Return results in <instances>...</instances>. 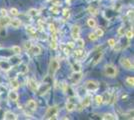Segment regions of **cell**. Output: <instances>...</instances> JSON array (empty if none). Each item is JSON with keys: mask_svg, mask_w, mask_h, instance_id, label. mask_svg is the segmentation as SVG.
Returning a JSON list of instances; mask_svg holds the SVG:
<instances>
[{"mask_svg": "<svg viewBox=\"0 0 134 120\" xmlns=\"http://www.w3.org/2000/svg\"><path fill=\"white\" fill-rule=\"evenodd\" d=\"M50 89V86L49 85H47L46 86V88H44V87H42L41 89H39V92H40V94H43V93H45V91H47V90Z\"/></svg>", "mask_w": 134, "mask_h": 120, "instance_id": "40", "label": "cell"}, {"mask_svg": "<svg viewBox=\"0 0 134 120\" xmlns=\"http://www.w3.org/2000/svg\"><path fill=\"white\" fill-rule=\"evenodd\" d=\"M58 113V108L57 106H51L47 109L46 113H45V119H54L56 118V115Z\"/></svg>", "mask_w": 134, "mask_h": 120, "instance_id": "2", "label": "cell"}, {"mask_svg": "<svg viewBox=\"0 0 134 120\" xmlns=\"http://www.w3.org/2000/svg\"><path fill=\"white\" fill-rule=\"evenodd\" d=\"M27 31H28L29 33H31V34H34V33H35V29H34L33 27H31V26L27 27Z\"/></svg>", "mask_w": 134, "mask_h": 120, "instance_id": "42", "label": "cell"}, {"mask_svg": "<svg viewBox=\"0 0 134 120\" xmlns=\"http://www.w3.org/2000/svg\"><path fill=\"white\" fill-rule=\"evenodd\" d=\"M76 44H78V46L80 48H83L84 47V40L81 39V38H77L76 39Z\"/></svg>", "mask_w": 134, "mask_h": 120, "instance_id": "30", "label": "cell"}, {"mask_svg": "<svg viewBox=\"0 0 134 120\" xmlns=\"http://www.w3.org/2000/svg\"><path fill=\"white\" fill-rule=\"evenodd\" d=\"M95 102H96L97 105L103 104L104 102H103V97H102V95H97V96L95 97Z\"/></svg>", "mask_w": 134, "mask_h": 120, "instance_id": "22", "label": "cell"}, {"mask_svg": "<svg viewBox=\"0 0 134 120\" xmlns=\"http://www.w3.org/2000/svg\"><path fill=\"white\" fill-rule=\"evenodd\" d=\"M102 97H103V102H105V103L109 102V100H110V94H108L107 92H106V93H104L102 95Z\"/></svg>", "mask_w": 134, "mask_h": 120, "instance_id": "29", "label": "cell"}, {"mask_svg": "<svg viewBox=\"0 0 134 120\" xmlns=\"http://www.w3.org/2000/svg\"><path fill=\"white\" fill-rule=\"evenodd\" d=\"M50 46H51V48H52L53 50H55V49L57 48V44H56V40H55V39H52V40H51V45H50Z\"/></svg>", "mask_w": 134, "mask_h": 120, "instance_id": "39", "label": "cell"}, {"mask_svg": "<svg viewBox=\"0 0 134 120\" xmlns=\"http://www.w3.org/2000/svg\"><path fill=\"white\" fill-rule=\"evenodd\" d=\"M49 30L52 32V33H55V31H56V28H55V26H54V24H49Z\"/></svg>", "mask_w": 134, "mask_h": 120, "instance_id": "41", "label": "cell"}, {"mask_svg": "<svg viewBox=\"0 0 134 120\" xmlns=\"http://www.w3.org/2000/svg\"><path fill=\"white\" fill-rule=\"evenodd\" d=\"M50 11H51V12H53V13H55V14H58V13L60 12L59 6H57V5H53V6H51V7H50Z\"/></svg>", "mask_w": 134, "mask_h": 120, "instance_id": "24", "label": "cell"}, {"mask_svg": "<svg viewBox=\"0 0 134 120\" xmlns=\"http://www.w3.org/2000/svg\"><path fill=\"white\" fill-rule=\"evenodd\" d=\"M8 98H9V100H11V101H17V100H18V94H17L15 91H11V92H9V94H8Z\"/></svg>", "mask_w": 134, "mask_h": 120, "instance_id": "15", "label": "cell"}, {"mask_svg": "<svg viewBox=\"0 0 134 120\" xmlns=\"http://www.w3.org/2000/svg\"><path fill=\"white\" fill-rule=\"evenodd\" d=\"M24 47H25V49H26V50L31 49V47H32V44H31V42H30V41H26V42L24 43Z\"/></svg>", "mask_w": 134, "mask_h": 120, "instance_id": "38", "label": "cell"}, {"mask_svg": "<svg viewBox=\"0 0 134 120\" xmlns=\"http://www.w3.org/2000/svg\"><path fill=\"white\" fill-rule=\"evenodd\" d=\"M31 49H32V52H33L34 55H39V54L41 53V48H40L38 45H34V46H32Z\"/></svg>", "mask_w": 134, "mask_h": 120, "instance_id": "18", "label": "cell"}, {"mask_svg": "<svg viewBox=\"0 0 134 120\" xmlns=\"http://www.w3.org/2000/svg\"><path fill=\"white\" fill-rule=\"evenodd\" d=\"M102 119L104 120H114L116 119V117L113 115V114H111V113H105V114H103V116H102Z\"/></svg>", "mask_w": 134, "mask_h": 120, "instance_id": "19", "label": "cell"}, {"mask_svg": "<svg viewBox=\"0 0 134 120\" xmlns=\"http://www.w3.org/2000/svg\"><path fill=\"white\" fill-rule=\"evenodd\" d=\"M0 69L7 72L11 69V64L8 62V61H5V60H0Z\"/></svg>", "mask_w": 134, "mask_h": 120, "instance_id": "8", "label": "cell"}, {"mask_svg": "<svg viewBox=\"0 0 134 120\" xmlns=\"http://www.w3.org/2000/svg\"><path fill=\"white\" fill-rule=\"evenodd\" d=\"M27 85H28V87L32 90V91L38 90V84H37L36 80H34V79H32V78H29V79L27 80Z\"/></svg>", "mask_w": 134, "mask_h": 120, "instance_id": "7", "label": "cell"}, {"mask_svg": "<svg viewBox=\"0 0 134 120\" xmlns=\"http://www.w3.org/2000/svg\"><path fill=\"white\" fill-rule=\"evenodd\" d=\"M88 38L91 40V41H96L97 39H98V36L95 34V32L94 33H90L89 35H88Z\"/></svg>", "mask_w": 134, "mask_h": 120, "instance_id": "27", "label": "cell"}, {"mask_svg": "<svg viewBox=\"0 0 134 120\" xmlns=\"http://www.w3.org/2000/svg\"><path fill=\"white\" fill-rule=\"evenodd\" d=\"M4 119L6 120H16L17 119V116L16 114H14L13 112L11 111H6L4 113Z\"/></svg>", "mask_w": 134, "mask_h": 120, "instance_id": "11", "label": "cell"}, {"mask_svg": "<svg viewBox=\"0 0 134 120\" xmlns=\"http://www.w3.org/2000/svg\"><path fill=\"white\" fill-rule=\"evenodd\" d=\"M72 67H73V71H74V72H80L81 71V65L78 62H77V63H74Z\"/></svg>", "mask_w": 134, "mask_h": 120, "instance_id": "23", "label": "cell"}, {"mask_svg": "<svg viewBox=\"0 0 134 120\" xmlns=\"http://www.w3.org/2000/svg\"><path fill=\"white\" fill-rule=\"evenodd\" d=\"M84 86H85V89L88 91H96L99 88V85L95 80H87Z\"/></svg>", "mask_w": 134, "mask_h": 120, "instance_id": "3", "label": "cell"}, {"mask_svg": "<svg viewBox=\"0 0 134 120\" xmlns=\"http://www.w3.org/2000/svg\"><path fill=\"white\" fill-rule=\"evenodd\" d=\"M11 50L13 51V53H15V54H17V55L21 53V48H20L19 46H17V45L12 46V47H11Z\"/></svg>", "mask_w": 134, "mask_h": 120, "instance_id": "21", "label": "cell"}, {"mask_svg": "<svg viewBox=\"0 0 134 120\" xmlns=\"http://www.w3.org/2000/svg\"><path fill=\"white\" fill-rule=\"evenodd\" d=\"M63 14H64L65 17H69V11H68V10H64Z\"/></svg>", "mask_w": 134, "mask_h": 120, "instance_id": "45", "label": "cell"}, {"mask_svg": "<svg viewBox=\"0 0 134 120\" xmlns=\"http://www.w3.org/2000/svg\"><path fill=\"white\" fill-rule=\"evenodd\" d=\"M107 43H108V45H109L110 47H114V45L116 44V41H115V39L110 38V39H108L107 40Z\"/></svg>", "mask_w": 134, "mask_h": 120, "instance_id": "32", "label": "cell"}, {"mask_svg": "<svg viewBox=\"0 0 134 120\" xmlns=\"http://www.w3.org/2000/svg\"><path fill=\"white\" fill-rule=\"evenodd\" d=\"M95 34H96L98 37H102L103 34H104V32H103V30L101 29V28H97L96 31H95Z\"/></svg>", "mask_w": 134, "mask_h": 120, "instance_id": "33", "label": "cell"}, {"mask_svg": "<svg viewBox=\"0 0 134 120\" xmlns=\"http://www.w3.org/2000/svg\"><path fill=\"white\" fill-rule=\"evenodd\" d=\"M126 83H127L129 86H133L134 78L132 77V76H129V77H127V78H126Z\"/></svg>", "mask_w": 134, "mask_h": 120, "instance_id": "25", "label": "cell"}, {"mask_svg": "<svg viewBox=\"0 0 134 120\" xmlns=\"http://www.w3.org/2000/svg\"><path fill=\"white\" fill-rule=\"evenodd\" d=\"M79 35H80V27L79 25H73L72 28H71V36L73 39H77L79 38Z\"/></svg>", "mask_w": 134, "mask_h": 120, "instance_id": "6", "label": "cell"}, {"mask_svg": "<svg viewBox=\"0 0 134 120\" xmlns=\"http://www.w3.org/2000/svg\"><path fill=\"white\" fill-rule=\"evenodd\" d=\"M125 36L127 37V39L133 38V30H127V31H125Z\"/></svg>", "mask_w": 134, "mask_h": 120, "instance_id": "26", "label": "cell"}, {"mask_svg": "<svg viewBox=\"0 0 134 120\" xmlns=\"http://www.w3.org/2000/svg\"><path fill=\"white\" fill-rule=\"evenodd\" d=\"M10 86H11L12 89H14V90L19 88V82H18V80H17L16 78L12 79V80L10 81Z\"/></svg>", "mask_w": 134, "mask_h": 120, "instance_id": "16", "label": "cell"}, {"mask_svg": "<svg viewBox=\"0 0 134 120\" xmlns=\"http://www.w3.org/2000/svg\"><path fill=\"white\" fill-rule=\"evenodd\" d=\"M10 22V18L7 16H2L0 18V29H3L4 27H6Z\"/></svg>", "mask_w": 134, "mask_h": 120, "instance_id": "9", "label": "cell"}, {"mask_svg": "<svg viewBox=\"0 0 134 120\" xmlns=\"http://www.w3.org/2000/svg\"><path fill=\"white\" fill-rule=\"evenodd\" d=\"M101 57H102V53H98V54H97V56L94 58V62H93V64H94V65H95V64H97V63L100 61Z\"/></svg>", "mask_w": 134, "mask_h": 120, "instance_id": "34", "label": "cell"}, {"mask_svg": "<svg viewBox=\"0 0 134 120\" xmlns=\"http://www.w3.org/2000/svg\"><path fill=\"white\" fill-rule=\"evenodd\" d=\"M1 15L2 16H7V11L5 9H1Z\"/></svg>", "mask_w": 134, "mask_h": 120, "instance_id": "44", "label": "cell"}, {"mask_svg": "<svg viewBox=\"0 0 134 120\" xmlns=\"http://www.w3.org/2000/svg\"><path fill=\"white\" fill-rule=\"evenodd\" d=\"M10 13H11L13 16H16V15L19 14V12H18V10H17L16 8H11V9H10Z\"/></svg>", "mask_w": 134, "mask_h": 120, "instance_id": "37", "label": "cell"}, {"mask_svg": "<svg viewBox=\"0 0 134 120\" xmlns=\"http://www.w3.org/2000/svg\"><path fill=\"white\" fill-rule=\"evenodd\" d=\"M75 55H77V56H79V57H81V56L83 55V51H82L81 49H79V50H77V51L75 52Z\"/></svg>", "mask_w": 134, "mask_h": 120, "instance_id": "43", "label": "cell"}, {"mask_svg": "<svg viewBox=\"0 0 134 120\" xmlns=\"http://www.w3.org/2000/svg\"><path fill=\"white\" fill-rule=\"evenodd\" d=\"M117 33H118V35L119 36H124V34H125V29H124V27H120L119 29H118V31H117Z\"/></svg>", "mask_w": 134, "mask_h": 120, "instance_id": "35", "label": "cell"}, {"mask_svg": "<svg viewBox=\"0 0 134 120\" xmlns=\"http://www.w3.org/2000/svg\"><path fill=\"white\" fill-rule=\"evenodd\" d=\"M26 106H27V108H29L30 110L35 111V110H36V108H37L36 101H35V100H33V99L28 100V101H27V103H26Z\"/></svg>", "mask_w": 134, "mask_h": 120, "instance_id": "10", "label": "cell"}, {"mask_svg": "<svg viewBox=\"0 0 134 120\" xmlns=\"http://www.w3.org/2000/svg\"><path fill=\"white\" fill-rule=\"evenodd\" d=\"M9 24H10L13 28H18V27H20V25H21V21H20L19 19H12V20H10Z\"/></svg>", "mask_w": 134, "mask_h": 120, "instance_id": "14", "label": "cell"}, {"mask_svg": "<svg viewBox=\"0 0 134 120\" xmlns=\"http://www.w3.org/2000/svg\"><path fill=\"white\" fill-rule=\"evenodd\" d=\"M104 73L107 77L114 78L117 75V68L113 64H106L104 67Z\"/></svg>", "mask_w": 134, "mask_h": 120, "instance_id": "1", "label": "cell"}, {"mask_svg": "<svg viewBox=\"0 0 134 120\" xmlns=\"http://www.w3.org/2000/svg\"><path fill=\"white\" fill-rule=\"evenodd\" d=\"M28 14H29L30 16H36V15L38 14V10H37V9L32 8V9H30V10L28 11Z\"/></svg>", "mask_w": 134, "mask_h": 120, "instance_id": "28", "label": "cell"}, {"mask_svg": "<svg viewBox=\"0 0 134 120\" xmlns=\"http://www.w3.org/2000/svg\"><path fill=\"white\" fill-rule=\"evenodd\" d=\"M75 108H76V105H75L74 103H72V102H70V101H68V102L66 103V109H67V111L71 112V111H73Z\"/></svg>", "mask_w": 134, "mask_h": 120, "instance_id": "17", "label": "cell"}, {"mask_svg": "<svg viewBox=\"0 0 134 120\" xmlns=\"http://www.w3.org/2000/svg\"><path fill=\"white\" fill-rule=\"evenodd\" d=\"M67 46H69V47H70V48H73V47H74V44H73V43H72V42H69V43H68V45H67Z\"/></svg>", "mask_w": 134, "mask_h": 120, "instance_id": "46", "label": "cell"}, {"mask_svg": "<svg viewBox=\"0 0 134 120\" xmlns=\"http://www.w3.org/2000/svg\"><path fill=\"white\" fill-rule=\"evenodd\" d=\"M88 11H89L91 14H93V15H96V14H97V9L94 8V7H89Z\"/></svg>", "mask_w": 134, "mask_h": 120, "instance_id": "36", "label": "cell"}, {"mask_svg": "<svg viewBox=\"0 0 134 120\" xmlns=\"http://www.w3.org/2000/svg\"><path fill=\"white\" fill-rule=\"evenodd\" d=\"M87 25H88L90 28H95V27H96V21H95L94 19L90 18V19L87 20Z\"/></svg>", "mask_w": 134, "mask_h": 120, "instance_id": "20", "label": "cell"}, {"mask_svg": "<svg viewBox=\"0 0 134 120\" xmlns=\"http://www.w3.org/2000/svg\"><path fill=\"white\" fill-rule=\"evenodd\" d=\"M59 69V61L55 58H52L49 63V72L51 75H54L55 72Z\"/></svg>", "mask_w": 134, "mask_h": 120, "instance_id": "4", "label": "cell"}, {"mask_svg": "<svg viewBox=\"0 0 134 120\" xmlns=\"http://www.w3.org/2000/svg\"><path fill=\"white\" fill-rule=\"evenodd\" d=\"M65 87H66L65 91H66V93H67V94H69L70 96H74V92H73V90L71 89V87H70V86H67V85H66Z\"/></svg>", "mask_w": 134, "mask_h": 120, "instance_id": "31", "label": "cell"}, {"mask_svg": "<svg viewBox=\"0 0 134 120\" xmlns=\"http://www.w3.org/2000/svg\"><path fill=\"white\" fill-rule=\"evenodd\" d=\"M91 96L90 95H86L84 98H83V100H82V106L83 107H88L89 105H90V103H91Z\"/></svg>", "mask_w": 134, "mask_h": 120, "instance_id": "12", "label": "cell"}, {"mask_svg": "<svg viewBox=\"0 0 134 120\" xmlns=\"http://www.w3.org/2000/svg\"><path fill=\"white\" fill-rule=\"evenodd\" d=\"M120 64H121V66L124 68V69H126V70H133V64H132V62L130 61V59H128V58H121L120 60Z\"/></svg>", "mask_w": 134, "mask_h": 120, "instance_id": "5", "label": "cell"}, {"mask_svg": "<svg viewBox=\"0 0 134 120\" xmlns=\"http://www.w3.org/2000/svg\"><path fill=\"white\" fill-rule=\"evenodd\" d=\"M71 77H72V81L74 83H78L80 81V79L82 78V74H81L80 72H74Z\"/></svg>", "mask_w": 134, "mask_h": 120, "instance_id": "13", "label": "cell"}]
</instances>
